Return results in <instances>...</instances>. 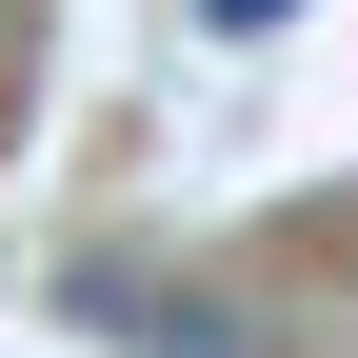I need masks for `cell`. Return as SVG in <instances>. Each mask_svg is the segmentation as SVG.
I'll use <instances>...</instances> for the list:
<instances>
[{
    "instance_id": "obj_1",
    "label": "cell",
    "mask_w": 358,
    "mask_h": 358,
    "mask_svg": "<svg viewBox=\"0 0 358 358\" xmlns=\"http://www.w3.org/2000/svg\"><path fill=\"white\" fill-rule=\"evenodd\" d=\"M179 20H199V40H259V20H299V0H179Z\"/></svg>"
}]
</instances>
